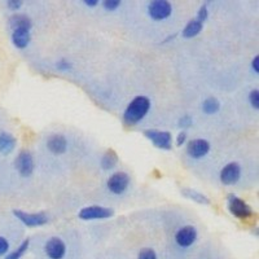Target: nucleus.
Segmentation results:
<instances>
[{
    "instance_id": "obj_1",
    "label": "nucleus",
    "mask_w": 259,
    "mask_h": 259,
    "mask_svg": "<svg viewBox=\"0 0 259 259\" xmlns=\"http://www.w3.org/2000/svg\"><path fill=\"white\" fill-rule=\"evenodd\" d=\"M150 108H152V103H150L149 97L144 96V95L135 96L126 106L123 115H122V121L127 127L136 126L147 117Z\"/></svg>"
},
{
    "instance_id": "obj_2",
    "label": "nucleus",
    "mask_w": 259,
    "mask_h": 259,
    "mask_svg": "<svg viewBox=\"0 0 259 259\" xmlns=\"http://www.w3.org/2000/svg\"><path fill=\"white\" fill-rule=\"evenodd\" d=\"M227 209L231 215L240 221H247L254 217V210L251 209L250 205L235 193H230L227 196Z\"/></svg>"
},
{
    "instance_id": "obj_3",
    "label": "nucleus",
    "mask_w": 259,
    "mask_h": 259,
    "mask_svg": "<svg viewBox=\"0 0 259 259\" xmlns=\"http://www.w3.org/2000/svg\"><path fill=\"white\" fill-rule=\"evenodd\" d=\"M172 11H174L172 4L167 0H153V2H149L147 6L148 16L150 20L157 21V22L170 18Z\"/></svg>"
},
{
    "instance_id": "obj_4",
    "label": "nucleus",
    "mask_w": 259,
    "mask_h": 259,
    "mask_svg": "<svg viewBox=\"0 0 259 259\" xmlns=\"http://www.w3.org/2000/svg\"><path fill=\"white\" fill-rule=\"evenodd\" d=\"M12 212L16 218L21 222V223L26 227H30V228L46 226V224H48V222H50V217H48L47 212L45 211L27 212V211H24V210L15 209Z\"/></svg>"
},
{
    "instance_id": "obj_5",
    "label": "nucleus",
    "mask_w": 259,
    "mask_h": 259,
    "mask_svg": "<svg viewBox=\"0 0 259 259\" xmlns=\"http://www.w3.org/2000/svg\"><path fill=\"white\" fill-rule=\"evenodd\" d=\"M15 168L22 178L31 177L35 170V162H34V157L30 150H20V153L15 158Z\"/></svg>"
},
{
    "instance_id": "obj_6",
    "label": "nucleus",
    "mask_w": 259,
    "mask_h": 259,
    "mask_svg": "<svg viewBox=\"0 0 259 259\" xmlns=\"http://www.w3.org/2000/svg\"><path fill=\"white\" fill-rule=\"evenodd\" d=\"M144 136L149 140L156 148L161 150L172 149V134L168 131H161V130H145Z\"/></svg>"
},
{
    "instance_id": "obj_7",
    "label": "nucleus",
    "mask_w": 259,
    "mask_h": 259,
    "mask_svg": "<svg viewBox=\"0 0 259 259\" xmlns=\"http://www.w3.org/2000/svg\"><path fill=\"white\" fill-rule=\"evenodd\" d=\"M210 149H211V144L207 142L206 139L197 138L187 142V156L192 159H196V161L205 158L210 153Z\"/></svg>"
},
{
    "instance_id": "obj_8",
    "label": "nucleus",
    "mask_w": 259,
    "mask_h": 259,
    "mask_svg": "<svg viewBox=\"0 0 259 259\" xmlns=\"http://www.w3.org/2000/svg\"><path fill=\"white\" fill-rule=\"evenodd\" d=\"M113 215H114V210L110 207L92 205V206H85L80 209L78 212V218L82 221H101V219L112 218Z\"/></svg>"
},
{
    "instance_id": "obj_9",
    "label": "nucleus",
    "mask_w": 259,
    "mask_h": 259,
    "mask_svg": "<svg viewBox=\"0 0 259 259\" xmlns=\"http://www.w3.org/2000/svg\"><path fill=\"white\" fill-rule=\"evenodd\" d=\"M131 178L124 171H117L106 180V188L113 194H123L128 189Z\"/></svg>"
},
{
    "instance_id": "obj_10",
    "label": "nucleus",
    "mask_w": 259,
    "mask_h": 259,
    "mask_svg": "<svg viewBox=\"0 0 259 259\" xmlns=\"http://www.w3.org/2000/svg\"><path fill=\"white\" fill-rule=\"evenodd\" d=\"M198 239V231L197 228L192 224H187V226L180 227L179 230L175 232L174 240L177 245L182 249H188L191 247L194 242Z\"/></svg>"
},
{
    "instance_id": "obj_11",
    "label": "nucleus",
    "mask_w": 259,
    "mask_h": 259,
    "mask_svg": "<svg viewBox=\"0 0 259 259\" xmlns=\"http://www.w3.org/2000/svg\"><path fill=\"white\" fill-rule=\"evenodd\" d=\"M241 175L242 168L239 162H230L219 172V180L223 186H235L241 179Z\"/></svg>"
},
{
    "instance_id": "obj_12",
    "label": "nucleus",
    "mask_w": 259,
    "mask_h": 259,
    "mask_svg": "<svg viewBox=\"0 0 259 259\" xmlns=\"http://www.w3.org/2000/svg\"><path fill=\"white\" fill-rule=\"evenodd\" d=\"M45 253L50 259H64L66 255V244L62 239L53 236L46 242Z\"/></svg>"
},
{
    "instance_id": "obj_13",
    "label": "nucleus",
    "mask_w": 259,
    "mask_h": 259,
    "mask_svg": "<svg viewBox=\"0 0 259 259\" xmlns=\"http://www.w3.org/2000/svg\"><path fill=\"white\" fill-rule=\"evenodd\" d=\"M47 149L55 156H61L68 150V139L62 134H53L47 139Z\"/></svg>"
},
{
    "instance_id": "obj_14",
    "label": "nucleus",
    "mask_w": 259,
    "mask_h": 259,
    "mask_svg": "<svg viewBox=\"0 0 259 259\" xmlns=\"http://www.w3.org/2000/svg\"><path fill=\"white\" fill-rule=\"evenodd\" d=\"M11 40L17 50H25L26 47H29L30 41H31V29H27V27L13 29L12 34H11Z\"/></svg>"
},
{
    "instance_id": "obj_15",
    "label": "nucleus",
    "mask_w": 259,
    "mask_h": 259,
    "mask_svg": "<svg viewBox=\"0 0 259 259\" xmlns=\"http://www.w3.org/2000/svg\"><path fill=\"white\" fill-rule=\"evenodd\" d=\"M17 145V139L11 133L0 131V154H11Z\"/></svg>"
},
{
    "instance_id": "obj_16",
    "label": "nucleus",
    "mask_w": 259,
    "mask_h": 259,
    "mask_svg": "<svg viewBox=\"0 0 259 259\" xmlns=\"http://www.w3.org/2000/svg\"><path fill=\"white\" fill-rule=\"evenodd\" d=\"M202 22H200L197 18H192V20H189L188 22H187V25L184 26V29H183L182 36L186 39H192L194 38V36H197L198 34L202 31Z\"/></svg>"
},
{
    "instance_id": "obj_17",
    "label": "nucleus",
    "mask_w": 259,
    "mask_h": 259,
    "mask_svg": "<svg viewBox=\"0 0 259 259\" xmlns=\"http://www.w3.org/2000/svg\"><path fill=\"white\" fill-rule=\"evenodd\" d=\"M8 25L11 30L18 29V27H27V29H32V21L29 16L24 15V13H15L9 17Z\"/></svg>"
},
{
    "instance_id": "obj_18",
    "label": "nucleus",
    "mask_w": 259,
    "mask_h": 259,
    "mask_svg": "<svg viewBox=\"0 0 259 259\" xmlns=\"http://www.w3.org/2000/svg\"><path fill=\"white\" fill-rule=\"evenodd\" d=\"M221 106L222 104L221 101H219V99H217V97L214 96H210L206 97V99L202 101V104H201V110H202L206 115H214L221 110Z\"/></svg>"
},
{
    "instance_id": "obj_19",
    "label": "nucleus",
    "mask_w": 259,
    "mask_h": 259,
    "mask_svg": "<svg viewBox=\"0 0 259 259\" xmlns=\"http://www.w3.org/2000/svg\"><path fill=\"white\" fill-rule=\"evenodd\" d=\"M182 194L184 196V197L189 198V200H192L196 203H200V205H209L210 203V198L207 197L206 194H203L202 192L196 191V189L183 188Z\"/></svg>"
},
{
    "instance_id": "obj_20",
    "label": "nucleus",
    "mask_w": 259,
    "mask_h": 259,
    "mask_svg": "<svg viewBox=\"0 0 259 259\" xmlns=\"http://www.w3.org/2000/svg\"><path fill=\"white\" fill-rule=\"evenodd\" d=\"M118 163V156L113 149H108L105 153L103 154L100 161V166L104 171H110L117 166Z\"/></svg>"
},
{
    "instance_id": "obj_21",
    "label": "nucleus",
    "mask_w": 259,
    "mask_h": 259,
    "mask_svg": "<svg viewBox=\"0 0 259 259\" xmlns=\"http://www.w3.org/2000/svg\"><path fill=\"white\" fill-rule=\"evenodd\" d=\"M29 246H30V240L25 239L24 241L18 245V247L16 249V250H13V251H11V253L7 254V255L4 256V259H21L22 256L25 255V254L27 253V250H29Z\"/></svg>"
},
{
    "instance_id": "obj_22",
    "label": "nucleus",
    "mask_w": 259,
    "mask_h": 259,
    "mask_svg": "<svg viewBox=\"0 0 259 259\" xmlns=\"http://www.w3.org/2000/svg\"><path fill=\"white\" fill-rule=\"evenodd\" d=\"M247 101L250 104V106L253 108L254 110L259 109V90L258 89H253L249 95H247Z\"/></svg>"
},
{
    "instance_id": "obj_23",
    "label": "nucleus",
    "mask_w": 259,
    "mask_h": 259,
    "mask_svg": "<svg viewBox=\"0 0 259 259\" xmlns=\"http://www.w3.org/2000/svg\"><path fill=\"white\" fill-rule=\"evenodd\" d=\"M138 259H158V255L152 247H143L138 253Z\"/></svg>"
},
{
    "instance_id": "obj_24",
    "label": "nucleus",
    "mask_w": 259,
    "mask_h": 259,
    "mask_svg": "<svg viewBox=\"0 0 259 259\" xmlns=\"http://www.w3.org/2000/svg\"><path fill=\"white\" fill-rule=\"evenodd\" d=\"M192 126H193V118L189 114H184L183 117H180L179 121H178V127H179L182 131H186V130L191 128Z\"/></svg>"
},
{
    "instance_id": "obj_25",
    "label": "nucleus",
    "mask_w": 259,
    "mask_h": 259,
    "mask_svg": "<svg viewBox=\"0 0 259 259\" xmlns=\"http://www.w3.org/2000/svg\"><path fill=\"white\" fill-rule=\"evenodd\" d=\"M101 4H103V8L108 12H115L122 6V2L121 0H104Z\"/></svg>"
},
{
    "instance_id": "obj_26",
    "label": "nucleus",
    "mask_w": 259,
    "mask_h": 259,
    "mask_svg": "<svg viewBox=\"0 0 259 259\" xmlns=\"http://www.w3.org/2000/svg\"><path fill=\"white\" fill-rule=\"evenodd\" d=\"M197 18L200 22H202V24H205L207 21V18H209V3H203L202 6L200 7V9H198L197 12Z\"/></svg>"
},
{
    "instance_id": "obj_27",
    "label": "nucleus",
    "mask_w": 259,
    "mask_h": 259,
    "mask_svg": "<svg viewBox=\"0 0 259 259\" xmlns=\"http://www.w3.org/2000/svg\"><path fill=\"white\" fill-rule=\"evenodd\" d=\"M73 68V64L69 61L68 59H65V57H61L56 61V69L60 71H68Z\"/></svg>"
},
{
    "instance_id": "obj_28",
    "label": "nucleus",
    "mask_w": 259,
    "mask_h": 259,
    "mask_svg": "<svg viewBox=\"0 0 259 259\" xmlns=\"http://www.w3.org/2000/svg\"><path fill=\"white\" fill-rule=\"evenodd\" d=\"M9 247H11V244L8 240L4 236H0V256H6L9 253Z\"/></svg>"
},
{
    "instance_id": "obj_29",
    "label": "nucleus",
    "mask_w": 259,
    "mask_h": 259,
    "mask_svg": "<svg viewBox=\"0 0 259 259\" xmlns=\"http://www.w3.org/2000/svg\"><path fill=\"white\" fill-rule=\"evenodd\" d=\"M22 4H24V2H21V0H8L6 3V6L9 11L17 12V11H20V9L22 8Z\"/></svg>"
},
{
    "instance_id": "obj_30",
    "label": "nucleus",
    "mask_w": 259,
    "mask_h": 259,
    "mask_svg": "<svg viewBox=\"0 0 259 259\" xmlns=\"http://www.w3.org/2000/svg\"><path fill=\"white\" fill-rule=\"evenodd\" d=\"M187 140H188V135H187V131H180L177 136V147H182V145L187 144Z\"/></svg>"
},
{
    "instance_id": "obj_31",
    "label": "nucleus",
    "mask_w": 259,
    "mask_h": 259,
    "mask_svg": "<svg viewBox=\"0 0 259 259\" xmlns=\"http://www.w3.org/2000/svg\"><path fill=\"white\" fill-rule=\"evenodd\" d=\"M250 68H251V71H253L254 74H256V75H258V74H259V56H258V55H255V56L253 57V60H251Z\"/></svg>"
},
{
    "instance_id": "obj_32",
    "label": "nucleus",
    "mask_w": 259,
    "mask_h": 259,
    "mask_svg": "<svg viewBox=\"0 0 259 259\" xmlns=\"http://www.w3.org/2000/svg\"><path fill=\"white\" fill-rule=\"evenodd\" d=\"M83 4L87 7H90V8H95V7H97L99 4H100V2H99V0H84V2H83Z\"/></svg>"
},
{
    "instance_id": "obj_33",
    "label": "nucleus",
    "mask_w": 259,
    "mask_h": 259,
    "mask_svg": "<svg viewBox=\"0 0 259 259\" xmlns=\"http://www.w3.org/2000/svg\"><path fill=\"white\" fill-rule=\"evenodd\" d=\"M175 36H177V34H172V35H168V38H166L163 41H165V43H167V41H170V40H174Z\"/></svg>"
}]
</instances>
